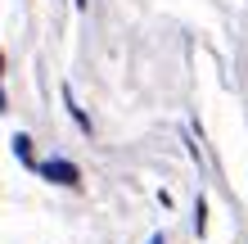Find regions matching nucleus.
<instances>
[{
  "instance_id": "f257e3e1",
  "label": "nucleus",
  "mask_w": 248,
  "mask_h": 244,
  "mask_svg": "<svg viewBox=\"0 0 248 244\" xmlns=\"http://www.w3.org/2000/svg\"><path fill=\"white\" fill-rule=\"evenodd\" d=\"M46 181H54V185H77L81 181V172H77V163H68V159H46L36 167Z\"/></svg>"
},
{
  "instance_id": "39448f33",
  "label": "nucleus",
  "mask_w": 248,
  "mask_h": 244,
  "mask_svg": "<svg viewBox=\"0 0 248 244\" xmlns=\"http://www.w3.org/2000/svg\"><path fill=\"white\" fill-rule=\"evenodd\" d=\"M0 73H5V59H0Z\"/></svg>"
},
{
  "instance_id": "f03ea898",
  "label": "nucleus",
  "mask_w": 248,
  "mask_h": 244,
  "mask_svg": "<svg viewBox=\"0 0 248 244\" xmlns=\"http://www.w3.org/2000/svg\"><path fill=\"white\" fill-rule=\"evenodd\" d=\"M14 159H18V163H27V167H41L36 159H32V136H14Z\"/></svg>"
},
{
  "instance_id": "7ed1b4c3",
  "label": "nucleus",
  "mask_w": 248,
  "mask_h": 244,
  "mask_svg": "<svg viewBox=\"0 0 248 244\" xmlns=\"http://www.w3.org/2000/svg\"><path fill=\"white\" fill-rule=\"evenodd\" d=\"M63 104H68V113H72V122H77L81 131L91 136V118H86V113H81V104H77V99H72V91H68V86H63Z\"/></svg>"
},
{
  "instance_id": "20e7f679",
  "label": "nucleus",
  "mask_w": 248,
  "mask_h": 244,
  "mask_svg": "<svg viewBox=\"0 0 248 244\" xmlns=\"http://www.w3.org/2000/svg\"><path fill=\"white\" fill-rule=\"evenodd\" d=\"M149 244H167V240H163V231H158V235H149Z\"/></svg>"
}]
</instances>
